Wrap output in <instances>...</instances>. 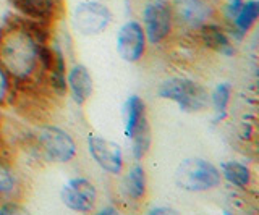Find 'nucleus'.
<instances>
[{
    "label": "nucleus",
    "instance_id": "aec40b11",
    "mask_svg": "<svg viewBox=\"0 0 259 215\" xmlns=\"http://www.w3.org/2000/svg\"><path fill=\"white\" fill-rule=\"evenodd\" d=\"M8 89H10V78H8L7 71L0 65V102H4L8 95Z\"/></svg>",
    "mask_w": 259,
    "mask_h": 215
},
{
    "label": "nucleus",
    "instance_id": "ddd939ff",
    "mask_svg": "<svg viewBox=\"0 0 259 215\" xmlns=\"http://www.w3.org/2000/svg\"><path fill=\"white\" fill-rule=\"evenodd\" d=\"M68 87L71 91V95L78 105L83 103L91 97L93 94V78L89 71L83 65H75L68 73Z\"/></svg>",
    "mask_w": 259,
    "mask_h": 215
},
{
    "label": "nucleus",
    "instance_id": "f8f14e48",
    "mask_svg": "<svg viewBox=\"0 0 259 215\" xmlns=\"http://www.w3.org/2000/svg\"><path fill=\"white\" fill-rule=\"evenodd\" d=\"M10 4L26 18L44 26L52 23L60 12V0H10Z\"/></svg>",
    "mask_w": 259,
    "mask_h": 215
},
{
    "label": "nucleus",
    "instance_id": "6e6552de",
    "mask_svg": "<svg viewBox=\"0 0 259 215\" xmlns=\"http://www.w3.org/2000/svg\"><path fill=\"white\" fill-rule=\"evenodd\" d=\"M62 201L75 212H91L96 205V186L86 178H73L62 188Z\"/></svg>",
    "mask_w": 259,
    "mask_h": 215
},
{
    "label": "nucleus",
    "instance_id": "1a4fd4ad",
    "mask_svg": "<svg viewBox=\"0 0 259 215\" xmlns=\"http://www.w3.org/2000/svg\"><path fill=\"white\" fill-rule=\"evenodd\" d=\"M88 149L94 162L107 173L118 175L123 169V155H121L120 146L115 142L104 139L97 134H89Z\"/></svg>",
    "mask_w": 259,
    "mask_h": 215
},
{
    "label": "nucleus",
    "instance_id": "4468645a",
    "mask_svg": "<svg viewBox=\"0 0 259 215\" xmlns=\"http://www.w3.org/2000/svg\"><path fill=\"white\" fill-rule=\"evenodd\" d=\"M201 37L204 44L219 53H224V55H232L233 53V45L230 44L229 37L225 36L224 31L215 26V25H204L201 29Z\"/></svg>",
    "mask_w": 259,
    "mask_h": 215
},
{
    "label": "nucleus",
    "instance_id": "4be33fe9",
    "mask_svg": "<svg viewBox=\"0 0 259 215\" xmlns=\"http://www.w3.org/2000/svg\"><path fill=\"white\" fill-rule=\"evenodd\" d=\"M18 210H21L18 205L16 204H13V202H7L5 205H2L0 207V213H8V212H18Z\"/></svg>",
    "mask_w": 259,
    "mask_h": 215
},
{
    "label": "nucleus",
    "instance_id": "f3484780",
    "mask_svg": "<svg viewBox=\"0 0 259 215\" xmlns=\"http://www.w3.org/2000/svg\"><path fill=\"white\" fill-rule=\"evenodd\" d=\"M125 191L132 199H141L146 194V172L141 165H135L125 178Z\"/></svg>",
    "mask_w": 259,
    "mask_h": 215
},
{
    "label": "nucleus",
    "instance_id": "f257e3e1",
    "mask_svg": "<svg viewBox=\"0 0 259 215\" xmlns=\"http://www.w3.org/2000/svg\"><path fill=\"white\" fill-rule=\"evenodd\" d=\"M42 28L40 23H12L0 31V65L8 78L28 81L42 71Z\"/></svg>",
    "mask_w": 259,
    "mask_h": 215
},
{
    "label": "nucleus",
    "instance_id": "dca6fc26",
    "mask_svg": "<svg viewBox=\"0 0 259 215\" xmlns=\"http://www.w3.org/2000/svg\"><path fill=\"white\" fill-rule=\"evenodd\" d=\"M222 177L233 186L246 188L251 181V172L240 162H227L222 165Z\"/></svg>",
    "mask_w": 259,
    "mask_h": 215
},
{
    "label": "nucleus",
    "instance_id": "423d86ee",
    "mask_svg": "<svg viewBox=\"0 0 259 215\" xmlns=\"http://www.w3.org/2000/svg\"><path fill=\"white\" fill-rule=\"evenodd\" d=\"M144 34L151 44H160L172 31L174 13L165 0H154L144 7Z\"/></svg>",
    "mask_w": 259,
    "mask_h": 215
},
{
    "label": "nucleus",
    "instance_id": "f03ea898",
    "mask_svg": "<svg viewBox=\"0 0 259 215\" xmlns=\"http://www.w3.org/2000/svg\"><path fill=\"white\" fill-rule=\"evenodd\" d=\"M222 181L221 170L204 158L191 157L177 167L175 183L190 193H202L217 188Z\"/></svg>",
    "mask_w": 259,
    "mask_h": 215
},
{
    "label": "nucleus",
    "instance_id": "6ab92c4d",
    "mask_svg": "<svg viewBox=\"0 0 259 215\" xmlns=\"http://www.w3.org/2000/svg\"><path fill=\"white\" fill-rule=\"evenodd\" d=\"M16 189V177L7 164L0 162V196H12Z\"/></svg>",
    "mask_w": 259,
    "mask_h": 215
},
{
    "label": "nucleus",
    "instance_id": "5701e85b",
    "mask_svg": "<svg viewBox=\"0 0 259 215\" xmlns=\"http://www.w3.org/2000/svg\"><path fill=\"white\" fill-rule=\"evenodd\" d=\"M151 213H175V210L170 207H154L151 209Z\"/></svg>",
    "mask_w": 259,
    "mask_h": 215
},
{
    "label": "nucleus",
    "instance_id": "9b49d317",
    "mask_svg": "<svg viewBox=\"0 0 259 215\" xmlns=\"http://www.w3.org/2000/svg\"><path fill=\"white\" fill-rule=\"evenodd\" d=\"M172 13L190 29H201L210 18V9L204 0H175Z\"/></svg>",
    "mask_w": 259,
    "mask_h": 215
},
{
    "label": "nucleus",
    "instance_id": "7ed1b4c3",
    "mask_svg": "<svg viewBox=\"0 0 259 215\" xmlns=\"http://www.w3.org/2000/svg\"><path fill=\"white\" fill-rule=\"evenodd\" d=\"M159 95L174 100L183 112H199L209 103V95L201 84L186 78H170L159 87Z\"/></svg>",
    "mask_w": 259,
    "mask_h": 215
},
{
    "label": "nucleus",
    "instance_id": "2eb2a0df",
    "mask_svg": "<svg viewBox=\"0 0 259 215\" xmlns=\"http://www.w3.org/2000/svg\"><path fill=\"white\" fill-rule=\"evenodd\" d=\"M259 17V2L257 0H248V2H243L240 10L235 13L233 21L235 26L240 31V33H248L251 26L254 25L256 20Z\"/></svg>",
    "mask_w": 259,
    "mask_h": 215
},
{
    "label": "nucleus",
    "instance_id": "b1692460",
    "mask_svg": "<svg viewBox=\"0 0 259 215\" xmlns=\"http://www.w3.org/2000/svg\"><path fill=\"white\" fill-rule=\"evenodd\" d=\"M101 213H117V210L113 207H105V209L101 210Z\"/></svg>",
    "mask_w": 259,
    "mask_h": 215
},
{
    "label": "nucleus",
    "instance_id": "20e7f679",
    "mask_svg": "<svg viewBox=\"0 0 259 215\" xmlns=\"http://www.w3.org/2000/svg\"><path fill=\"white\" fill-rule=\"evenodd\" d=\"M125 133L132 139L135 158L141 160L151 144V130L146 105L138 95H132L125 103Z\"/></svg>",
    "mask_w": 259,
    "mask_h": 215
},
{
    "label": "nucleus",
    "instance_id": "9d476101",
    "mask_svg": "<svg viewBox=\"0 0 259 215\" xmlns=\"http://www.w3.org/2000/svg\"><path fill=\"white\" fill-rule=\"evenodd\" d=\"M117 50L125 62H140L146 50V34L138 21H126L117 36Z\"/></svg>",
    "mask_w": 259,
    "mask_h": 215
},
{
    "label": "nucleus",
    "instance_id": "a211bd4d",
    "mask_svg": "<svg viewBox=\"0 0 259 215\" xmlns=\"http://www.w3.org/2000/svg\"><path fill=\"white\" fill-rule=\"evenodd\" d=\"M230 95H232V86L229 83L219 84L214 89L212 95H210V100H212V105L217 114V120L219 118H224L227 112V105L230 102Z\"/></svg>",
    "mask_w": 259,
    "mask_h": 215
},
{
    "label": "nucleus",
    "instance_id": "39448f33",
    "mask_svg": "<svg viewBox=\"0 0 259 215\" xmlns=\"http://www.w3.org/2000/svg\"><path fill=\"white\" fill-rule=\"evenodd\" d=\"M37 142L49 160L67 164L76 155V144L67 131L57 126H44L37 133Z\"/></svg>",
    "mask_w": 259,
    "mask_h": 215
},
{
    "label": "nucleus",
    "instance_id": "412c9836",
    "mask_svg": "<svg viewBox=\"0 0 259 215\" xmlns=\"http://www.w3.org/2000/svg\"><path fill=\"white\" fill-rule=\"evenodd\" d=\"M243 4V0H229V15L233 18L235 13L240 10V7Z\"/></svg>",
    "mask_w": 259,
    "mask_h": 215
},
{
    "label": "nucleus",
    "instance_id": "0eeeda50",
    "mask_svg": "<svg viewBox=\"0 0 259 215\" xmlns=\"http://www.w3.org/2000/svg\"><path fill=\"white\" fill-rule=\"evenodd\" d=\"M112 20L110 10L101 2L88 0L76 7L73 15V25L79 34L83 36H96L109 26Z\"/></svg>",
    "mask_w": 259,
    "mask_h": 215
}]
</instances>
